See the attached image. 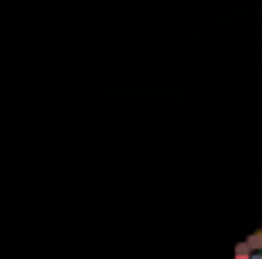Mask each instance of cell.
<instances>
[{"mask_svg":"<svg viewBox=\"0 0 262 259\" xmlns=\"http://www.w3.org/2000/svg\"><path fill=\"white\" fill-rule=\"evenodd\" d=\"M259 249H262V236H259Z\"/></svg>","mask_w":262,"mask_h":259,"instance_id":"obj_1","label":"cell"}]
</instances>
